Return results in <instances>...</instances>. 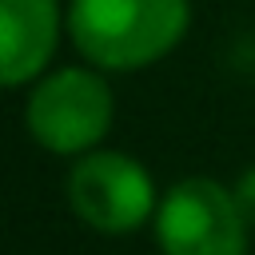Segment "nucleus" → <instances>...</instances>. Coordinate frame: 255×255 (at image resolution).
Wrapping results in <instances>:
<instances>
[{
    "label": "nucleus",
    "instance_id": "1",
    "mask_svg": "<svg viewBox=\"0 0 255 255\" xmlns=\"http://www.w3.org/2000/svg\"><path fill=\"white\" fill-rule=\"evenodd\" d=\"M68 40L100 72H139L191 32V0H68Z\"/></svg>",
    "mask_w": 255,
    "mask_h": 255
},
{
    "label": "nucleus",
    "instance_id": "5",
    "mask_svg": "<svg viewBox=\"0 0 255 255\" xmlns=\"http://www.w3.org/2000/svg\"><path fill=\"white\" fill-rule=\"evenodd\" d=\"M60 0H0V88L36 84L64 32Z\"/></svg>",
    "mask_w": 255,
    "mask_h": 255
},
{
    "label": "nucleus",
    "instance_id": "3",
    "mask_svg": "<svg viewBox=\"0 0 255 255\" xmlns=\"http://www.w3.org/2000/svg\"><path fill=\"white\" fill-rule=\"evenodd\" d=\"M163 255H247L251 223L235 203V191L211 175L175 179L151 215Z\"/></svg>",
    "mask_w": 255,
    "mask_h": 255
},
{
    "label": "nucleus",
    "instance_id": "4",
    "mask_svg": "<svg viewBox=\"0 0 255 255\" xmlns=\"http://www.w3.org/2000/svg\"><path fill=\"white\" fill-rule=\"evenodd\" d=\"M64 195L76 219L100 235H128L143 227L159 207L151 171L116 147L84 151L64 179Z\"/></svg>",
    "mask_w": 255,
    "mask_h": 255
},
{
    "label": "nucleus",
    "instance_id": "6",
    "mask_svg": "<svg viewBox=\"0 0 255 255\" xmlns=\"http://www.w3.org/2000/svg\"><path fill=\"white\" fill-rule=\"evenodd\" d=\"M231 191H235L239 211H243V215H247V223L255 227V163H247V167L239 171V179L231 183Z\"/></svg>",
    "mask_w": 255,
    "mask_h": 255
},
{
    "label": "nucleus",
    "instance_id": "2",
    "mask_svg": "<svg viewBox=\"0 0 255 255\" xmlns=\"http://www.w3.org/2000/svg\"><path fill=\"white\" fill-rule=\"evenodd\" d=\"M116 120V96L100 68L92 64H64L48 68L36 84H28L24 100V128L32 143L48 155L80 159L96 151Z\"/></svg>",
    "mask_w": 255,
    "mask_h": 255
}]
</instances>
